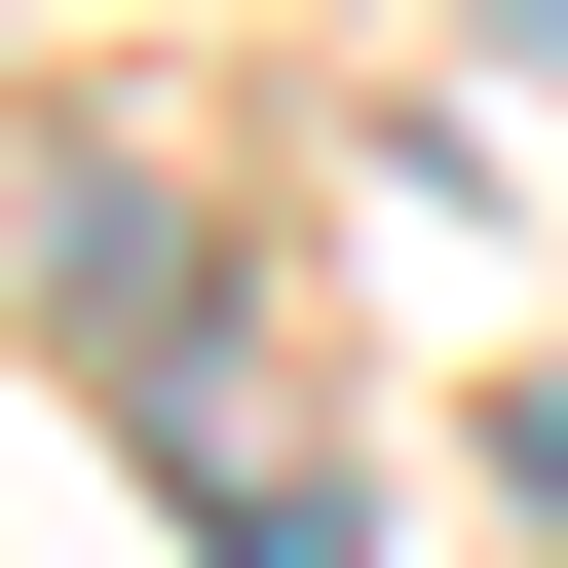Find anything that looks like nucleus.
<instances>
[{"label":"nucleus","instance_id":"obj_1","mask_svg":"<svg viewBox=\"0 0 568 568\" xmlns=\"http://www.w3.org/2000/svg\"><path fill=\"white\" fill-rule=\"evenodd\" d=\"M493 493H530V530H568V342H530V379H493Z\"/></svg>","mask_w":568,"mask_h":568}]
</instances>
